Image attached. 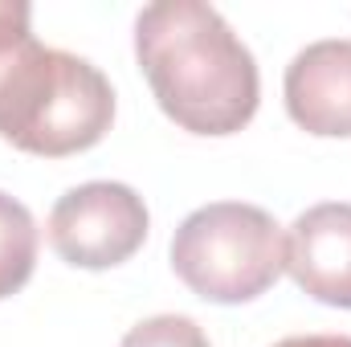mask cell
Wrapping results in <instances>:
<instances>
[{"mask_svg": "<svg viewBox=\"0 0 351 347\" xmlns=\"http://www.w3.org/2000/svg\"><path fill=\"white\" fill-rule=\"evenodd\" d=\"M135 62L176 127L208 139L254 123L262 74L250 45L204 0H160L135 16Z\"/></svg>", "mask_w": 351, "mask_h": 347, "instance_id": "obj_1", "label": "cell"}, {"mask_svg": "<svg viewBox=\"0 0 351 347\" xmlns=\"http://www.w3.org/2000/svg\"><path fill=\"white\" fill-rule=\"evenodd\" d=\"M110 123V78L78 53L41 45L25 0H0V139L29 156L66 160L102 143Z\"/></svg>", "mask_w": 351, "mask_h": 347, "instance_id": "obj_2", "label": "cell"}, {"mask_svg": "<svg viewBox=\"0 0 351 347\" xmlns=\"http://www.w3.org/2000/svg\"><path fill=\"white\" fill-rule=\"evenodd\" d=\"M176 278L204 302L241 307L262 298L286 270V233L262 204L213 200L172 233Z\"/></svg>", "mask_w": 351, "mask_h": 347, "instance_id": "obj_3", "label": "cell"}, {"mask_svg": "<svg viewBox=\"0 0 351 347\" xmlns=\"http://www.w3.org/2000/svg\"><path fill=\"white\" fill-rule=\"evenodd\" d=\"M152 229V213L131 184L90 180L58 196L49 213V246L74 270H114L131 261Z\"/></svg>", "mask_w": 351, "mask_h": 347, "instance_id": "obj_4", "label": "cell"}, {"mask_svg": "<svg viewBox=\"0 0 351 347\" xmlns=\"http://www.w3.org/2000/svg\"><path fill=\"white\" fill-rule=\"evenodd\" d=\"M286 274L323 307L351 311V204L323 200L294 217L286 233Z\"/></svg>", "mask_w": 351, "mask_h": 347, "instance_id": "obj_5", "label": "cell"}, {"mask_svg": "<svg viewBox=\"0 0 351 347\" xmlns=\"http://www.w3.org/2000/svg\"><path fill=\"white\" fill-rule=\"evenodd\" d=\"M286 115L319 139H351V37L298 49L282 78Z\"/></svg>", "mask_w": 351, "mask_h": 347, "instance_id": "obj_6", "label": "cell"}, {"mask_svg": "<svg viewBox=\"0 0 351 347\" xmlns=\"http://www.w3.org/2000/svg\"><path fill=\"white\" fill-rule=\"evenodd\" d=\"M37 250H41V233L33 213L16 196L0 192V302L29 286L37 270Z\"/></svg>", "mask_w": 351, "mask_h": 347, "instance_id": "obj_7", "label": "cell"}, {"mask_svg": "<svg viewBox=\"0 0 351 347\" xmlns=\"http://www.w3.org/2000/svg\"><path fill=\"white\" fill-rule=\"evenodd\" d=\"M119 347H208V335L188 315H152L135 323Z\"/></svg>", "mask_w": 351, "mask_h": 347, "instance_id": "obj_8", "label": "cell"}, {"mask_svg": "<svg viewBox=\"0 0 351 347\" xmlns=\"http://www.w3.org/2000/svg\"><path fill=\"white\" fill-rule=\"evenodd\" d=\"M274 347H351V335H290Z\"/></svg>", "mask_w": 351, "mask_h": 347, "instance_id": "obj_9", "label": "cell"}]
</instances>
